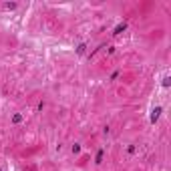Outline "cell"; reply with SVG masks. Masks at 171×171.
Segmentation results:
<instances>
[{
	"label": "cell",
	"instance_id": "3",
	"mask_svg": "<svg viewBox=\"0 0 171 171\" xmlns=\"http://www.w3.org/2000/svg\"><path fill=\"white\" fill-rule=\"evenodd\" d=\"M85 48H87V44H81V46L76 48V52H79V55H82V52H85Z\"/></svg>",
	"mask_w": 171,
	"mask_h": 171
},
{
	"label": "cell",
	"instance_id": "4",
	"mask_svg": "<svg viewBox=\"0 0 171 171\" xmlns=\"http://www.w3.org/2000/svg\"><path fill=\"white\" fill-rule=\"evenodd\" d=\"M169 82H171V79H169V76H165V79H163V87H169Z\"/></svg>",
	"mask_w": 171,
	"mask_h": 171
},
{
	"label": "cell",
	"instance_id": "1",
	"mask_svg": "<svg viewBox=\"0 0 171 171\" xmlns=\"http://www.w3.org/2000/svg\"><path fill=\"white\" fill-rule=\"evenodd\" d=\"M159 115H161V107H155L153 113H151V123H155V121L159 119Z\"/></svg>",
	"mask_w": 171,
	"mask_h": 171
},
{
	"label": "cell",
	"instance_id": "2",
	"mask_svg": "<svg viewBox=\"0 0 171 171\" xmlns=\"http://www.w3.org/2000/svg\"><path fill=\"white\" fill-rule=\"evenodd\" d=\"M125 26H127L125 22H123V24H119V26L115 28V32H113V34H119V32H121V30H125Z\"/></svg>",
	"mask_w": 171,
	"mask_h": 171
},
{
	"label": "cell",
	"instance_id": "5",
	"mask_svg": "<svg viewBox=\"0 0 171 171\" xmlns=\"http://www.w3.org/2000/svg\"><path fill=\"white\" fill-rule=\"evenodd\" d=\"M101 159H103V151H99L97 153V163H101Z\"/></svg>",
	"mask_w": 171,
	"mask_h": 171
}]
</instances>
